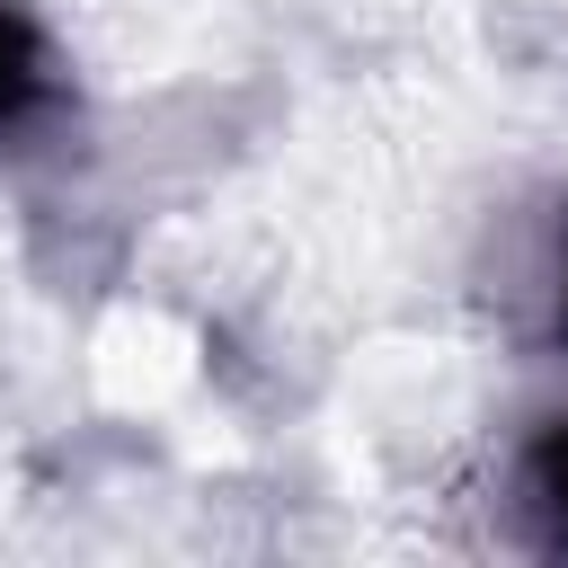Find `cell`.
Here are the masks:
<instances>
[{
	"label": "cell",
	"instance_id": "7a4b0ae2",
	"mask_svg": "<svg viewBox=\"0 0 568 568\" xmlns=\"http://www.w3.org/2000/svg\"><path fill=\"white\" fill-rule=\"evenodd\" d=\"M506 488H515V524L532 550L568 559V417H541L515 462H506Z\"/></svg>",
	"mask_w": 568,
	"mask_h": 568
},
{
	"label": "cell",
	"instance_id": "6da1fadb",
	"mask_svg": "<svg viewBox=\"0 0 568 568\" xmlns=\"http://www.w3.org/2000/svg\"><path fill=\"white\" fill-rule=\"evenodd\" d=\"M62 44L44 36V18H27L18 0H0V142L44 124L62 106Z\"/></svg>",
	"mask_w": 568,
	"mask_h": 568
},
{
	"label": "cell",
	"instance_id": "3957f363",
	"mask_svg": "<svg viewBox=\"0 0 568 568\" xmlns=\"http://www.w3.org/2000/svg\"><path fill=\"white\" fill-rule=\"evenodd\" d=\"M550 346L568 355V195H559V222H550Z\"/></svg>",
	"mask_w": 568,
	"mask_h": 568
}]
</instances>
